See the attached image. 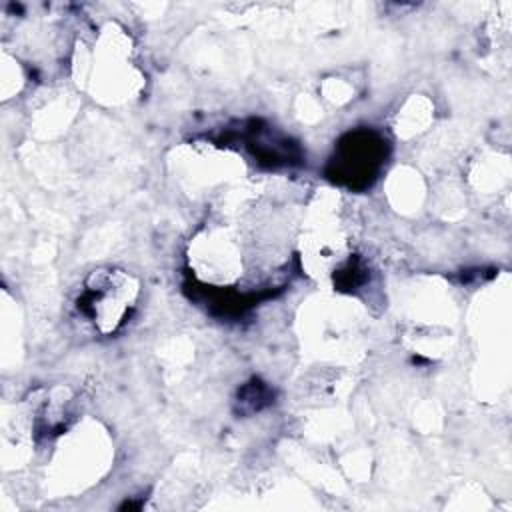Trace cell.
<instances>
[{
  "instance_id": "6da1fadb",
  "label": "cell",
  "mask_w": 512,
  "mask_h": 512,
  "mask_svg": "<svg viewBox=\"0 0 512 512\" xmlns=\"http://www.w3.org/2000/svg\"><path fill=\"white\" fill-rule=\"evenodd\" d=\"M132 298V288L126 284L124 278H112L106 276L98 286L90 288L88 296V308L94 318L104 330H110L116 326L120 314L124 312V306Z\"/></svg>"
}]
</instances>
